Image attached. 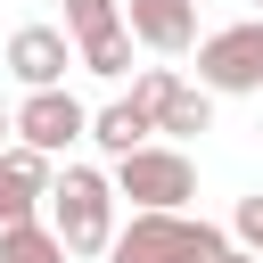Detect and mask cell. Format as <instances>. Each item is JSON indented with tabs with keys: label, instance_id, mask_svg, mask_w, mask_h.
<instances>
[{
	"label": "cell",
	"instance_id": "1",
	"mask_svg": "<svg viewBox=\"0 0 263 263\" xmlns=\"http://www.w3.org/2000/svg\"><path fill=\"white\" fill-rule=\"evenodd\" d=\"M115 181L99 164H66L49 181V230L66 238V255H107L115 247Z\"/></svg>",
	"mask_w": 263,
	"mask_h": 263
},
{
	"label": "cell",
	"instance_id": "2",
	"mask_svg": "<svg viewBox=\"0 0 263 263\" xmlns=\"http://www.w3.org/2000/svg\"><path fill=\"white\" fill-rule=\"evenodd\" d=\"M115 197L132 205V214H181L189 197H197V164H189V148H173V140H148V148H132V156H115Z\"/></svg>",
	"mask_w": 263,
	"mask_h": 263
},
{
	"label": "cell",
	"instance_id": "3",
	"mask_svg": "<svg viewBox=\"0 0 263 263\" xmlns=\"http://www.w3.org/2000/svg\"><path fill=\"white\" fill-rule=\"evenodd\" d=\"M230 238L205 222V214H132V230H115V263H214Z\"/></svg>",
	"mask_w": 263,
	"mask_h": 263
},
{
	"label": "cell",
	"instance_id": "4",
	"mask_svg": "<svg viewBox=\"0 0 263 263\" xmlns=\"http://www.w3.org/2000/svg\"><path fill=\"white\" fill-rule=\"evenodd\" d=\"M197 82H205L214 99L263 90V16H238V25L205 33V41H197Z\"/></svg>",
	"mask_w": 263,
	"mask_h": 263
},
{
	"label": "cell",
	"instance_id": "5",
	"mask_svg": "<svg viewBox=\"0 0 263 263\" xmlns=\"http://www.w3.org/2000/svg\"><path fill=\"white\" fill-rule=\"evenodd\" d=\"M132 99L156 115L164 140H197V132H214V90H205V82H181L173 66H148V74L132 82Z\"/></svg>",
	"mask_w": 263,
	"mask_h": 263
},
{
	"label": "cell",
	"instance_id": "6",
	"mask_svg": "<svg viewBox=\"0 0 263 263\" xmlns=\"http://www.w3.org/2000/svg\"><path fill=\"white\" fill-rule=\"evenodd\" d=\"M8 132L25 140V148H41V156H66L74 140H90V107L58 82V90H25V107L8 115Z\"/></svg>",
	"mask_w": 263,
	"mask_h": 263
},
{
	"label": "cell",
	"instance_id": "7",
	"mask_svg": "<svg viewBox=\"0 0 263 263\" xmlns=\"http://www.w3.org/2000/svg\"><path fill=\"white\" fill-rule=\"evenodd\" d=\"M49 181H58V156H41V148L8 140V148H0V230L33 222V214L49 205Z\"/></svg>",
	"mask_w": 263,
	"mask_h": 263
},
{
	"label": "cell",
	"instance_id": "8",
	"mask_svg": "<svg viewBox=\"0 0 263 263\" xmlns=\"http://www.w3.org/2000/svg\"><path fill=\"white\" fill-rule=\"evenodd\" d=\"M8 74H16L25 90H58V82L74 74V33H66V25H16V33H8Z\"/></svg>",
	"mask_w": 263,
	"mask_h": 263
},
{
	"label": "cell",
	"instance_id": "9",
	"mask_svg": "<svg viewBox=\"0 0 263 263\" xmlns=\"http://www.w3.org/2000/svg\"><path fill=\"white\" fill-rule=\"evenodd\" d=\"M123 25H132V41L156 49V58L197 49V0H123Z\"/></svg>",
	"mask_w": 263,
	"mask_h": 263
},
{
	"label": "cell",
	"instance_id": "10",
	"mask_svg": "<svg viewBox=\"0 0 263 263\" xmlns=\"http://www.w3.org/2000/svg\"><path fill=\"white\" fill-rule=\"evenodd\" d=\"M90 140H99L107 156H132V148H148V140H156V115H148L140 99H107V107L90 115Z\"/></svg>",
	"mask_w": 263,
	"mask_h": 263
},
{
	"label": "cell",
	"instance_id": "11",
	"mask_svg": "<svg viewBox=\"0 0 263 263\" xmlns=\"http://www.w3.org/2000/svg\"><path fill=\"white\" fill-rule=\"evenodd\" d=\"M74 66L99 74V82H123V74H132V25H107V33L74 41Z\"/></svg>",
	"mask_w": 263,
	"mask_h": 263
},
{
	"label": "cell",
	"instance_id": "12",
	"mask_svg": "<svg viewBox=\"0 0 263 263\" xmlns=\"http://www.w3.org/2000/svg\"><path fill=\"white\" fill-rule=\"evenodd\" d=\"M0 263H74L66 255V238L33 214V222H16V230H0Z\"/></svg>",
	"mask_w": 263,
	"mask_h": 263
},
{
	"label": "cell",
	"instance_id": "13",
	"mask_svg": "<svg viewBox=\"0 0 263 263\" xmlns=\"http://www.w3.org/2000/svg\"><path fill=\"white\" fill-rule=\"evenodd\" d=\"M107 25H123V0H66V33H74V41H90V33H107Z\"/></svg>",
	"mask_w": 263,
	"mask_h": 263
},
{
	"label": "cell",
	"instance_id": "14",
	"mask_svg": "<svg viewBox=\"0 0 263 263\" xmlns=\"http://www.w3.org/2000/svg\"><path fill=\"white\" fill-rule=\"evenodd\" d=\"M230 230H238V247H247V255H263V197H238Z\"/></svg>",
	"mask_w": 263,
	"mask_h": 263
},
{
	"label": "cell",
	"instance_id": "15",
	"mask_svg": "<svg viewBox=\"0 0 263 263\" xmlns=\"http://www.w3.org/2000/svg\"><path fill=\"white\" fill-rule=\"evenodd\" d=\"M214 263H263V255H247V247H222V255H214Z\"/></svg>",
	"mask_w": 263,
	"mask_h": 263
},
{
	"label": "cell",
	"instance_id": "16",
	"mask_svg": "<svg viewBox=\"0 0 263 263\" xmlns=\"http://www.w3.org/2000/svg\"><path fill=\"white\" fill-rule=\"evenodd\" d=\"M8 140H16V132H8V115H0V148H8Z\"/></svg>",
	"mask_w": 263,
	"mask_h": 263
},
{
	"label": "cell",
	"instance_id": "17",
	"mask_svg": "<svg viewBox=\"0 0 263 263\" xmlns=\"http://www.w3.org/2000/svg\"><path fill=\"white\" fill-rule=\"evenodd\" d=\"M255 16H263V0H255Z\"/></svg>",
	"mask_w": 263,
	"mask_h": 263
}]
</instances>
